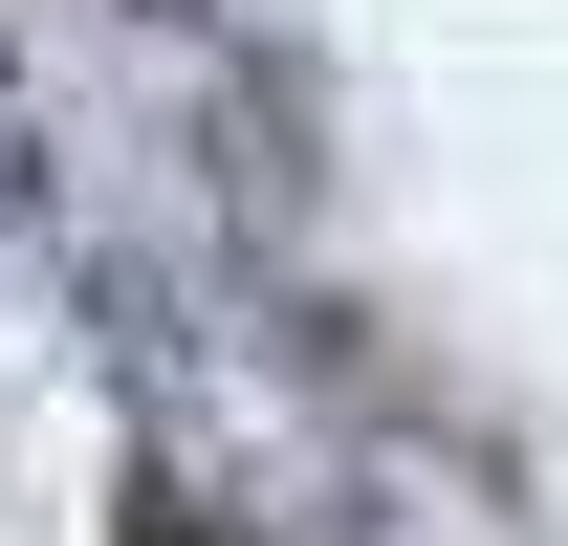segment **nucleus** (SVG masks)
<instances>
[{
	"label": "nucleus",
	"instance_id": "1",
	"mask_svg": "<svg viewBox=\"0 0 568 546\" xmlns=\"http://www.w3.org/2000/svg\"><path fill=\"white\" fill-rule=\"evenodd\" d=\"M0 175H22V67H0Z\"/></svg>",
	"mask_w": 568,
	"mask_h": 546
}]
</instances>
